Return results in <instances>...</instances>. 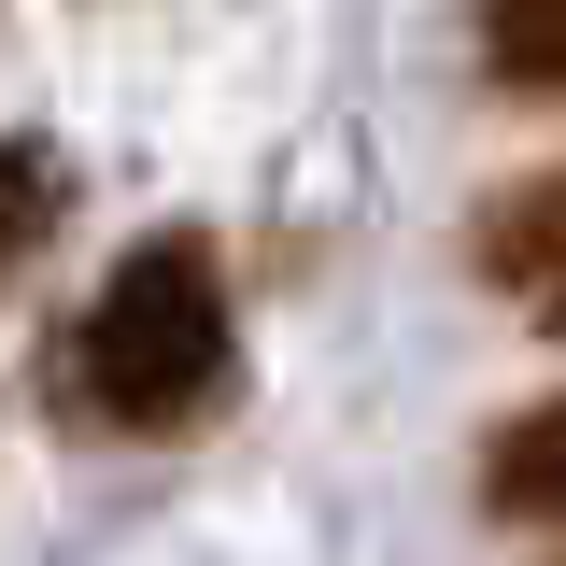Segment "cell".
<instances>
[{
	"label": "cell",
	"instance_id": "6da1fadb",
	"mask_svg": "<svg viewBox=\"0 0 566 566\" xmlns=\"http://www.w3.org/2000/svg\"><path fill=\"white\" fill-rule=\"evenodd\" d=\"M241 382V312H227V255L199 227H156L114 255V283L71 326V397L114 439H199Z\"/></svg>",
	"mask_w": 566,
	"mask_h": 566
},
{
	"label": "cell",
	"instance_id": "7a4b0ae2",
	"mask_svg": "<svg viewBox=\"0 0 566 566\" xmlns=\"http://www.w3.org/2000/svg\"><path fill=\"white\" fill-rule=\"evenodd\" d=\"M482 510L495 524H566V397H538L482 439Z\"/></svg>",
	"mask_w": 566,
	"mask_h": 566
},
{
	"label": "cell",
	"instance_id": "3957f363",
	"mask_svg": "<svg viewBox=\"0 0 566 566\" xmlns=\"http://www.w3.org/2000/svg\"><path fill=\"white\" fill-rule=\"evenodd\" d=\"M495 99H566V0H482Z\"/></svg>",
	"mask_w": 566,
	"mask_h": 566
},
{
	"label": "cell",
	"instance_id": "277c9868",
	"mask_svg": "<svg viewBox=\"0 0 566 566\" xmlns=\"http://www.w3.org/2000/svg\"><path fill=\"white\" fill-rule=\"evenodd\" d=\"M482 270H495V283H553V270H566V170H538L524 199L482 212Z\"/></svg>",
	"mask_w": 566,
	"mask_h": 566
},
{
	"label": "cell",
	"instance_id": "5b68a950",
	"mask_svg": "<svg viewBox=\"0 0 566 566\" xmlns=\"http://www.w3.org/2000/svg\"><path fill=\"white\" fill-rule=\"evenodd\" d=\"M71 199V170H57V142H0V283L43 255V227H57Z\"/></svg>",
	"mask_w": 566,
	"mask_h": 566
},
{
	"label": "cell",
	"instance_id": "8992f818",
	"mask_svg": "<svg viewBox=\"0 0 566 566\" xmlns=\"http://www.w3.org/2000/svg\"><path fill=\"white\" fill-rule=\"evenodd\" d=\"M538 297H553V312H538V326H553V340H566V270H553V283H538Z\"/></svg>",
	"mask_w": 566,
	"mask_h": 566
}]
</instances>
